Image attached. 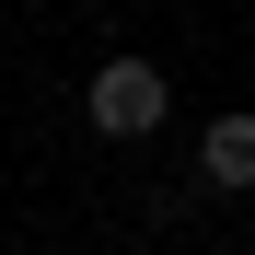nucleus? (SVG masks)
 Masks as SVG:
<instances>
[{"label": "nucleus", "mask_w": 255, "mask_h": 255, "mask_svg": "<svg viewBox=\"0 0 255 255\" xmlns=\"http://www.w3.org/2000/svg\"><path fill=\"white\" fill-rule=\"evenodd\" d=\"M162 105H174V93H162V70H151V58H105V70H93V128H105V139L162 128Z\"/></svg>", "instance_id": "nucleus-1"}, {"label": "nucleus", "mask_w": 255, "mask_h": 255, "mask_svg": "<svg viewBox=\"0 0 255 255\" xmlns=\"http://www.w3.org/2000/svg\"><path fill=\"white\" fill-rule=\"evenodd\" d=\"M197 162H209V186H255V116H209Z\"/></svg>", "instance_id": "nucleus-2"}]
</instances>
